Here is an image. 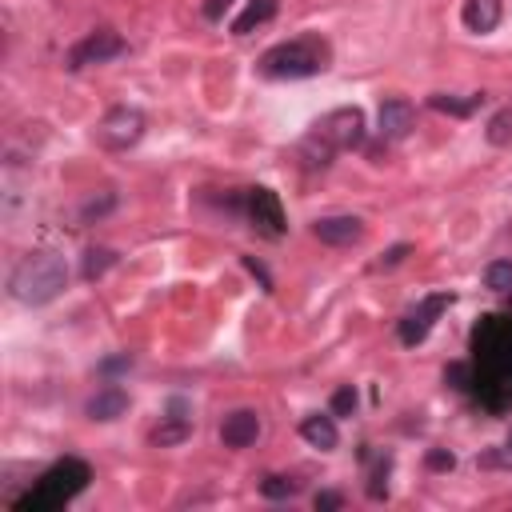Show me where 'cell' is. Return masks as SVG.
Listing matches in <instances>:
<instances>
[{"label":"cell","instance_id":"1","mask_svg":"<svg viewBox=\"0 0 512 512\" xmlns=\"http://www.w3.org/2000/svg\"><path fill=\"white\" fill-rule=\"evenodd\" d=\"M472 392L484 408H512V320L484 316L472 332Z\"/></svg>","mask_w":512,"mask_h":512},{"label":"cell","instance_id":"2","mask_svg":"<svg viewBox=\"0 0 512 512\" xmlns=\"http://www.w3.org/2000/svg\"><path fill=\"white\" fill-rule=\"evenodd\" d=\"M328 64H332V48H328V40L320 32H304L296 40H280L256 60L264 80H304V76L324 72Z\"/></svg>","mask_w":512,"mask_h":512},{"label":"cell","instance_id":"3","mask_svg":"<svg viewBox=\"0 0 512 512\" xmlns=\"http://www.w3.org/2000/svg\"><path fill=\"white\" fill-rule=\"evenodd\" d=\"M64 288H68V264H64V256L52 252V248L28 252V256L12 268V276H8L12 300H20V304H28V308H40V304L56 300Z\"/></svg>","mask_w":512,"mask_h":512},{"label":"cell","instance_id":"4","mask_svg":"<svg viewBox=\"0 0 512 512\" xmlns=\"http://www.w3.org/2000/svg\"><path fill=\"white\" fill-rule=\"evenodd\" d=\"M88 480H92V468L84 460H76V456H64L24 496H16L12 508L16 512H52V508H64L72 496H80L88 488Z\"/></svg>","mask_w":512,"mask_h":512},{"label":"cell","instance_id":"5","mask_svg":"<svg viewBox=\"0 0 512 512\" xmlns=\"http://www.w3.org/2000/svg\"><path fill=\"white\" fill-rule=\"evenodd\" d=\"M364 140V112L360 108H332L328 116H320L312 124V132L304 136L300 152L308 164H328L336 152H348Z\"/></svg>","mask_w":512,"mask_h":512},{"label":"cell","instance_id":"6","mask_svg":"<svg viewBox=\"0 0 512 512\" xmlns=\"http://www.w3.org/2000/svg\"><path fill=\"white\" fill-rule=\"evenodd\" d=\"M140 136H144V116H140V108H128V104L108 108L104 120L96 124V140L104 148H116V152L120 148H132Z\"/></svg>","mask_w":512,"mask_h":512},{"label":"cell","instance_id":"7","mask_svg":"<svg viewBox=\"0 0 512 512\" xmlns=\"http://www.w3.org/2000/svg\"><path fill=\"white\" fill-rule=\"evenodd\" d=\"M244 212L252 220V228L264 236V240H280L284 236V208H280V196L272 188H248L244 192Z\"/></svg>","mask_w":512,"mask_h":512},{"label":"cell","instance_id":"8","mask_svg":"<svg viewBox=\"0 0 512 512\" xmlns=\"http://www.w3.org/2000/svg\"><path fill=\"white\" fill-rule=\"evenodd\" d=\"M128 44H124V36L116 32V28H96V32H88L80 44H72V52H68V72H80V68H88V64H104V60H112V56H120Z\"/></svg>","mask_w":512,"mask_h":512},{"label":"cell","instance_id":"9","mask_svg":"<svg viewBox=\"0 0 512 512\" xmlns=\"http://www.w3.org/2000/svg\"><path fill=\"white\" fill-rule=\"evenodd\" d=\"M452 304V292H432V296H424L412 312H404V320H400V328H396V336H400V344L404 348H416L428 332H432V324L440 320V312Z\"/></svg>","mask_w":512,"mask_h":512},{"label":"cell","instance_id":"10","mask_svg":"<svg viewBox=\"0 0 512 512\" xmlns=\"http://www.w3.org/2000/svg\"><path fill=\"white\" fill-rule=\"evenodd\" d=\"M412 124H416V108L404 96H388L376 112V128H380L384 140H404L412 132Z\"/></svg>","mask_w":512,"mask_h":512},{"label":"cell","instance_id":"11","mask_svg":"<svg viewBox=\"0 0 512 512\" xmlns=\"http://www.w3.org/2000/svg\"><path fill=\"white\" fill-rule=\"evenodd\" d=\"M312 236L320 244H332V248H344V244H356L364 236V220L360 216H324L312 224Z\"/></svg>","mask_w":512,"mask_h":512},{"label":"cell","instance_id":"12","mask_svg":"<svg viewBox=\"0 0 512 512\" xmlns=\"http://www.w3.org/2000/svg\"><path fill=\"white\" fill-rule=\"evenodd\" d=\"M256 436H260V416H256L252 408H236V412H228L224 424H220L224 448H248V444H256Z\"/></svg>","mask_w":512,"mask_h":512},{"label":"cell","instance_id":"13","mask_svg":"<svg viewBox=\"0 0 512 512\" xmlns=\"http://www.w3.org/2000/svg\"><path fill=\"white\" fill-rule=\"evenodd\" d=\"M500 16H504V0H464L460 4V24L476 36L492 32L500 24Z\"/></svg>","mask_w":512,"mask_h":512},{"label":"cell","instance_id":"14","mask_svg":"<svg viewBox=\"0 0 512 512\" xmlns=\"http://www.w3.org/2000/svg\"><path fill=\"white\" fill-rule=\"evenodd\" d=\"M128 412V392L120 388V384H108V388H100L92 400H88V416L92 420H116V416H124Z\"/></svg>","mask_w":512,"mask_h":512},{"label":"cell","instance_id":"15","mask_svg":"<svg viewBox=\"0 0 512 512\" xmlns=\"http://www.w3.org/2000/svg\"><path fill=\"white\" fill-rule=\"evenodd\" d=\"M300 436L312 444V448H320V452H332L336 444H340V432H336V420L332 416H304L300 420Z\"/></svg>","mask_w":512,"mask_h":512},{"label":"cell","instance_id":"16","mask_svg":"<svg viewBox=\"0 0 512 512\" xmlns=\"http://www.w3.org/2000/svg\"><path fill=\"white\" fill-rule=\"evenodd\" d=\"M188 436H192V420H188V416H164V420L152 428L148 440H152L156 448H172V444H184Z\"/></svg>","mask_w":512,"mask_h":512},{"label":"cell","instance_id":"17","mask_svg":"<svg viewBox=\"0 0 512 512\" xmlns=\"http://www.w3.org/2000/svg\"><path fill=\"white\" fill-rule=\"evenodd\" d=\"M272 16H276V0H248L244 12L232 20V32H236V36H248L252 28H260V24L272 20Z\"/></svg>","mask_w":512,"mask_h":512},{"label":"cell","instance_id":"18","mask_svg":"<svg viewBox=\"0 0 512 512\" xmlns=\"http://www.w3.org/2000/svg\"><path fill=\"white\" fill-rule=\"evenodd\" d=\"M428 104H432L436 112H448V116H472V112L484 104V92H472L468 100H456V96H444V92H436V96H428Z\"/></svg>","mask_w":512,"mask_h":512},{"label":"cell","instance_id":"19","mask_svg":"<svg viewBox=\"0 0 512 512\" xmlns=\"http://www.w3.org/2000/svg\"><path fill=\"white\" fill-rule=\"evenodd\" d=\"M112 264H116V252H112V248H88V252H84V264H80V276H84V280H100Z\"/></svg>","mask_w":512,"mask_h":512},{"label":"cell","instance_id":"20","mask_svg":"<svg viewBox=\"0 0 512 512\" xmlns=\"http://www.w3.org/2000/svg\"><path fill=\"white\" fill-rule=\"evenodd\" d=\"M388 472H392V456L380 452L376 464H372V472H368V496L372 500H384L388 496Z\"/></svg>","mask_w":512,"mask_h":512},{"label":"cell","instance_id":"21","mask_svg":"<svg viewBox=\"0 0 512 512\" xmlns=\"http://www.w3.org/2000/svg\"><path fill=\"white\" fill-rule=\"evenodd\" d=\"M488 144H496V148H504V144H512V108H500L492 120H488Z\"/></svg>","mask_w":512,"mask_h":512},{"label":"cell","instance_id":"22","mask_svg":"<svg viewBox=\"0 0 512 512\" xmlns=\"http://www.w3.org/2000/svg\"><path fill=\"white\" fill-rule=\"evenodd\" d=\"M260 492H264L268 500H288V496L300 492V480H292V476H264V480H260Z\"/></svg>","mask_w":512,"mask_h":512},{"label":"cell","instance_id":"23","mask_svg":"<svg viewBox=\"0 0 512 512\" xmlns=\"http://www.w3.org/2000/svg\"><path fill=\"white\" fill-rule=\"evenodd\" d=\"M484 284L492 292H512V260H492L484 268Z\"/></svg>","mask_w":512,"mask_h":512},{"label":"cell","instance_id":"24","mask_svg":"<svg viewBox=\"0 0 512 512\" xmlns=\"http://www.w3.org/2000/svg\"><path fill=\"white\" fill-rule=\"evenodd\" d=\"M112 208H116V196H112V192H104L100 200L92 196V200L80 208V220H84V224H92V220H100V216H104V212H112Z\"/></svg>","mask_w":512,"mask_h":512},{"label":"cell","instance_id":"25","mask_svg":"<svg viewBox=\"0 0 512 512\" xmlns=\"http://www.w3.org/2000/svg\"><path fill=\"white\" fill-rule=\"evenodd\" d=\"M352 412H356V388L344 384L332 392V416H352Z\"/></svg>","mask_w":512,"mask_h":512},{"label":"cell","instance_id":"26","mask_svg":"<svg viewBox=\"0 0 512 512\" xmlns=\"http://www.w3.org/2000/svg\"><path fill=\"white\" fill-rule=\"evenodd\" d=\"M480 464H484V468H512V436H508L500 448H492L488 456H480Z\"/></svg>","mask_w":512,"mask_h":512},{"label":"cell","instance_id":"27","mask_svg":"<svg viewBox=\"0 0 512 512\" xmlns=\"http://www.w3.org/2000/svg\"><path fill=\"white\" fill-rule=\"evenodd\" d=\"M408 252H412V244H392V248H388L380 260H376V268H392V264H400Z\"/></svg>","mask_w":512,"mask_h":512},{"label":"cell","instance_id":"28","mask_svg":"<svg viewBox=\"0 0 512 512\" xmlns=\"http://www.w3.org/2000/svg\"><path fill=\"white\" fill-rule=\"evenodd\" d=\"M244 268H248V272H252V276L260 280V288H264V292H272V276L264 272V264H260V260H252V256H244Z\"/></svg>","mask_w":512,"mask_h":512},{"label":"cell","instance_id":"29","mask_svg":"<svg viewBox=\"0 0 512 512\" xmlns=\"http://www.w3.org/2000/svg\"><path fill=\"white\" fill-rule=\"evenodd\" d=\"M452 464H456V456H452V452H444V448H432V452H428V468L444 472V468H452Z\"/></svg>","mask_w":512,"mask_h":512},{"label":"cell","instance_id":"30","mask_svg":"<svg viewBox=\"0 0 512 512\" xmlns=\"http://www.w3.org/2000/svg\"><path fill=\"white\" fill-rule=\"evenodd\" d=\"M344 496L340 492H316V508H340Z\"/></svg>","mask_w":512,"mask_h":512},{"label":"cell","instance_id":"31","mask_svg":"<svg viewBox=\"0 0 512 512\" xmlns=\"http://www.w3.org/2000/svg\"><path fill=\"white\" fill-rule=\"evenodd\" d=\"M128 364H132V356L124 352V356H112V360H104V364H100V372H120V368H128Z\"/></svg>","mask_w":512,"mask_h":512},{"label":"cell","instance_id":"32","mask_svg":"<svg viewBox=\"0 0 512 512\" xmlns=\"http://www.w3.org/2000/svg\"><path fill=\"white\" fill-rule=\"evenodd\" d=\"M228 4H232V0H208V4H204V16H208V20H220V12H224Z\"/></svg>","mask_w":512,"mask_h":512},{"label":"cell","instance_id":"33","mask_svg":"<svg viewBox=\"0 0 512 512\" xmlns=\"http://www.w3.org/2000/svg\"><path fill=\"white\" fill-rule=\"evenodd\" d=\"M508 308H512V292H508Z\"/></svg>","mask_w":512,"mask_h":512}]
</instances>
